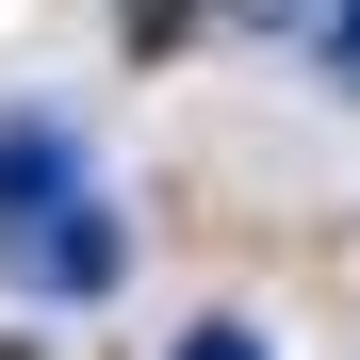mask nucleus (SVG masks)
<instances>
[{
	"instance_id": "1",
	"label": "nucleus",
	"mask_w": 360,
	"mask_h": 360,
	"mask_svg": "<svg viewBox=\"0 0 360 360\" xmlns=\"http://www.w3.org/2000/svg\"><path fill=\"white\" fill-rule=\"evenodd\" d=\"M0 278L33 311H98L131 278V229H115V180L82 164L66 115H0Z\"/></svg>"
},
{
	"instance_id": "2",
	"label": "nucleus",
	"mask_w": 360,
	"mask_h": 360,
	"mask_svg": "<svg viewBox=\"0 0 360 360\" xmlns=\"http://www.w3.org/2000/svg\"><path fill=\"white\" fill-rule=\"evenodd\" d=\"M164 360H278V344H262V328H246V311H213V328H180V344H164Z\"/></svg>"
},
{
	"instance_id": "3",
	"label": "nucleus",
	"mask_w": 360,
	"mask_h": 360,
	"mask_svg": "<svg viewBox=\"0 0 360 360\" xmlns=\"http://www.w3.org/2000/svg\"><path fill=\"white\" fill-rule=\"evenodd\" d=\"M328 82L360 98V0H328Z\"/></svg>"
}]
</instances>
